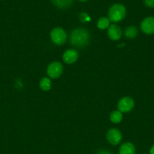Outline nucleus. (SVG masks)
Returning a JSON list of instances; mask_svg holds the SVG:
<instances>
[{
	"label": "nucleus",
	"instance_id": "nucleus-4",
	"mask_svg": "<svg viewBox=\"0 0 154 154\" xmlns=\"http://www.w3.org/2000/svg\"><path fill=\"white\" fill-rule=\"evenodd\" d=\"M63 67L59 62H53L48 65L47 68V75L52 79H57L62 75Z\"/></svg>",
	"mask_w": 154,
	"mask_h": 154
},
{
	"label": "nucleus",
	"instance_id": "nucleus-13",
	"mask_svg": "<svg viewBox=\"0 0 154 154\" xmlns=\"http://www.w3.org/2000/svg\"><path fill=\"white\" fill-rule=\"evenodd\" d=\"M51 86L52 84H51V79L47 77L42 78L39 82V87H40L41 90H42L43 91H48L49 90H51Z\"/></svg>",
	"mask_w": 154,
	"mask_h": 154
},
{
	"label": "nucleus",
	"instance_id": "nucleus-15",
	"mask_svg": "<svg viewBox=\"0 0 154 154\" xmlns=\"http://www.w3.org/2000/svg\"><path fill=\"white\" fill-rule=\"evenodd\" d=\"M123 118V116H122V113L121 111H114L110 114V121L113 123H119L122 120Z\"/></svg>",
	"mask_w": 154,
	"mask_h": 154
},
{
	"label": "nucleus",
	"instance_id": "nucleus-6",
	"mask_svg": "<svg viewBox=\"0 0 154 154\" xmlns=\"http://www.w3.org/2000/svg\"><path fill=\"white\" fill-rule=\"evenodd\" d=\"M122 133L117 129H110L107 133V140L112 145H117L122 141Z\"/></svg>",
	"mask_w": 154,
	"mask_h": 154
},
{
	"label": "nucleus",
	"instance_id": "nucleus-12",
	"mask_svg": "<svg viewBox=\"0 0 154 154\" xmlns=\"http://www.w3.org/2000/svg\"><path fill=\"white\" fill-rule=\"evenodd\" d=\"M137 33H138L137 29L134 26H130L127 27L125 30V36L129 39L135 38Z\"/></svg>",
	"mask_w": 154,
	"mask_h": 154
},
{
	"label": "nucleus",
	"instance_id": "nucleus-5",
	"mask_svg": "<svg viewBox=\"0 0 154 154\" xmlns=\"http://www.w3.org/2000/svg\"><path fill=\"white\" fill-rule=\"evenodd\" d=\"M134 106L133 99L128 96L122 98L118 102V109L122 113H127L131 111Z\"/></svg>",
	"mask_w": 154,
	"mask_h": 154
},
{
	"label": "nucleus",
	"instance_id": "nucleus-19",
	"mask_svg": "<svg viewBox=\"0 0 154 154\" xmlns=\"http://www.w3.org/2000/svg\"><path fill=\"white\" fill-rule=\"evenodd\" d=\"M79 1H81V2H86V1H88V0H79Z\"/></svg>",
	"mask_w": 154,
	"mask_h": 154
},
{
	"label": "nucleus",
	"instance_id": "nucleus-9",
	"mask_svg": "<svg viewBox=\"0 0 154 154\" xmlns=\"http://www.w3.org/2000/svg\"><path fill=\"white\" fill-rule=\"evenodd\" d=\"M79 54L77 51L74 49H69L63 54V60L66 64H72L77 61Z\"/></svg>",
	"mask_w": 154,
	"mask_h": 154
},
{
	"label": "nucleus",
	"instance_id": "nucleus-18",
	"mask_svg": "<svg viewBox=\"0 0 154 154\" xmlns=\"http://www.w3.org/2000/svg\"><path fill=\"white\" fill-rule=\"evenodd\" d=\"M149 154H154V145H152V147L150 148V150H149Z\"/></svg>",
	"mask_w": 154,
	"mask_h": 154
},
{
	"label": "nucleus",
	"instance_id": "nucleus-2",
	"mask_svg": "<svg viewBox=\"0 0 154 154\" xmlns=\"http://www.w3.org/2000/svg\"><path fill=\"white\" fill-rule=\"evenodd\" d=\"M126 15V8L122 4H114L109 8L108 18L113 23L122 21Z\"/></svg>",
	"mask_w": 154,
	"mask_h": 154
},
{
	"label": "nucleus",
	"instance_id": "nucleus-7",
	"mask_svg": "<svg viewBox=\"0 0 154 154\" xmlns=\"http://www.w3.org/2000/svg\"><path fill=\"white\" fill-rule=\"evenodd\" d=\"M140 29L146 35H151L154 33V17H148L143 19L140 23Z\"/></svg>",
	"mask_w": 154,
	"mask_h": 154
},
{
	"label": "nucleus",
	"instance_id": "nucleus-11",
	"mask_svg": "<svg viewBox=\"0 0 154 154\" xmlns=\"http://www.w3.org/2000/svg\"><path fill=\"white\" fill-rule=\"evenodd\" d=\"M51 2L59 8H66L72 5L73 0H51Z\"/></svg>",
	"mask_w": 154,
	"mask_h": 154
},
{
	"label": "nucleus",
	"instance_id": "nucleus-14",
	"mask_svg": "<svg viewBox=\"0 0 154 154\" xmlns=\"http://www.w3.org/2000/svg\"><path fill=\"white\" fill-rule=\"evenodd\" d=\"M110 20H109L108 17H103L99 18V20H98L97 23V26H98V28L100 29H108L109 26H110Z\"/></svg>",
	"mask_w": 154,
	"mask_h": 154
},
{
	"label": "nucleus",
	"instance_id": "nucleus-8",
	"mask_svg": "<svg viewBox=\"0 0 154 154\" xmlns=\"http://www.w3.org/2000/svg\"><path fill=\"white\" fill-rule=\"evenodd\" d=\"M107 35L111 40L118 41L122 37V29L119 26L113 23L109 26L108 29H107Z\"/></svg>",
	"mask_w": 154,
	"mask_h": 154
},
{
	"label": "nucleus",
	"instance_id": "nucleus-1",
	"mask_svg": "<svg viewBox=\"0 0 154 154\" xmlns=\"http://www.w3.org/2000/svg\"><path fill=\"white\" fill-rule=\"evenodd\" d=\"M90 40V35L85 29L77 28L72 31L69 37V42L72 46L82 48L87 46Z\"/></svg>",
	"mask_w": 154,
	"mask_h": 154
},
{
	"label": "nucleus",
	"instance_id": "nucleus-17",
	"mask_svg": "<svg viewBox=\"0 0 154 154\" xmlns=\"http://www.w3.org/2000/svg\"><path fill=\"white\" fill-rule=\"evenodd\" d=\"M97 154H113L111 152H110L109 150H101L97 153Z\"/></svg>",
	"mask_w": 154,
	"mask_h": 154
},
{
	"label": "nucleus",
	"instance_id": "nucleus-3",
	"mask_svg": "<svg viewBox=\"0 0 154 154\" xmlns=\"http://www.w3.org/2000/svg\"><path fill=\"white\" fill-rule=\"evenodd\" d=\"M51 42L57 45H62L66 42V33L61 27L54 28L50 32Z\"/></svg>",
	"mask_w": 154,
	"mask_h": 154
},
{
	"label": "nucleus",
	"instance_id": "nucleus-10",
	"mask_svg": "<svg viewBox=\"0 0 154 154\" xmlns=\"http://www.w3.org/2000/svg\"><path fill=\"white\" fill-rule=\"evenodd\" d=\"M136 150L134 144L131 142H125L121 145L119 154H135Z\"/></svg>",
	"mask_w": 154,
	"mask_h": 154
},
{
	"label": "nucleus",
	"instance_id": "nucleus-16",
	"mask_svg": "<svg viewBox=\"0 0 154 154\" xmlns=\"http://www.w3.org/2000/svg\"><path fill=\"white\" fill-rule=\"evenodd\" d=\"M144 3L147 7L154 8V0H144Z\"/></svg>",
	"mask_w": 154,
	"mask_h": 154
}]
</instances>
